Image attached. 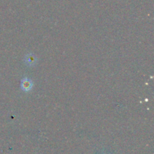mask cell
Returning <instances> with one entry per match:
<instances>
[{"label":"cell","instance_id":"6da1fadb","mask_svg":"<svg viewBox=\"0 0 154 154\" xmlns=\"http://www.w3.org/2000/svg\"><path fill=\"white\" fill-rule=\"evenodd\" d=\"M32 82L31 80L28 78H23L22 83H21V88L23 91L29 92L32 90Z\"/></svg>","mask_w":154,"mask_h":154}]
</instances>
